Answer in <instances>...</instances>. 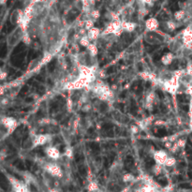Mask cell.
<instances>
[{
	"label": "cell",
	"mask_w": 192,
	"mask_h": 192,
	"mask_svg": "<svg viewBox=\"0 0 192 192\" xmlns=\"http://www.w3.org/2000/svg\"><path fill=\"white\" fill-rule=\"evenodd\" d=\"M91 83H93V82L89 79L78 77L76 80L69 82L65 85V88L66 89H82V88L88 87Z\"/></svg>",
	"instance_id": "6da1fadb"
},
{
	"label": "cell",
	"mask_w": 192,
	"mask_h": 192,
	"mask_svg": "<svg viewBox=\"0 0 192 192\" xmlns=\"http://www.w3.org/2000/svg\"><path fill=\"white\" fill-rule=\"evenodd\" d=\"M123 32L122 29V22L120 21H114V22H112L106 29L101 33L102 36H106V35H114L115 37H119Z\"/></svg>",
	"instance_id": "7a4b0ae2"
},
{
	"label": "cell",
	"mask_w": 192,
	"mask_h": 192,
	"mask_svg": "<svg viewBox=\"0 0 192 192\" xmlns=\"http://www.w3.org/2000/svg\"><path fill=\"white\" fill-rule=\"evenodd\" d=\"M0 122L4 126V127L7 130L8 133H12L18 126V122L14 117L10 116H3L0 118Z\"/></svg>",
	"instance_id": "3957f363"
},
{
	"label": "cell",
	"mask_w": 192,
	"mask_h": 192,
	"mask_svg": "<svg viewBox=\"0 0 192 192\" xmlns=\"http://www.w3.org/2000/svg\"><path fill=\"white\" fill-rule=\"evenodd\" d=\"M44 170L51 176L55 178H62L63 177V170L59 165L56 163H47L44 166Z\"/></svg>",
	"instance_id": "277c9868"
},
{
	"label": "cell",
	"mask_w": 192,
	"mask_h": 192,
	"mask_svg": "<svg viewBox=\"0 0 192 192\" xmlns=\"http://www.w3.org/2000/svg\"><path fill=\"white\" fill-rule=\"evenodd\" d=\"M52 137L49 134H37L32 140V147H38L46 144L51 141Z\"/></svg>",
	"instance_id": "5b68a950"
},
{
	"label": "cell",
	"mask_w": 192,
	"mask_h": 192,
	"mask_svg": "<svg viewBox=\"0 0 192 192\" xmlns=\"http://www.w3.org/2000/svg\"><path fill=\"white\" fill-rule=\"evenodd\" d=\"M45 153L47 155V157L53 160H57L61 158V152L58 150V149L54 146H49L46 148Z\"/></svg>",
	"instance_id": "8992f818"
},
{
	"label": "cell",
	"mask_w": 192,
	"mask_h": 192,
	"mask_svg": "<svg viewBox=\"0 0 192 192\" xmlns=\"http://www.w3.org/2000/svg\"><path fill=\"white\" fill-rule=\"evenodd\" d=\"M153 158H154V160H155L156 163L164 166V163H165V161L168 158V154L164 150H158L154 153Z\"/></svg>",
	"instance_id": "52a82bcc"
},
{
	"label": "cell",
	"mask_w": 192,
	"mask_h": 192,
	"mask_svg": "<svg viewBox=\"0 0 192 192\" xmlns=\"http://www.w3.org/2000/svg\"><path fill=\"white\" fill-rule=\"evenodd\" d=\"M182 39L184 44L190 48L192 46V28L190 27H186L184 31H183V36H182Z\"/></svg>",
	"instance_id": "ba28073f"
},
{
	"label": "cell",
	"mask_w": 192,
	"mask_h": 192,
	"mask_svg": "<svg viewBox=\"0 0 192 192\" xmlns=\"http://www.w3.org/2000/svg\"><path fill=\"white\" fill-rule=\"evenodd\" d=\"M145 27L149 32H154L159 27V23L156 18H149L145 22Z\"/></svg>",
	"instance_id": "9c48e42d"
},
{
	"label": "cell",
	"mask_w": 192,
	"mask_h": 192,
	"mask_svg": "<svg viewBox=\"0 0 192 192\" xmlns=\"http://www.w3.org/2000/svg\"><path fill=\"white\" fill-rule=\"evenodd\" d=\"M24 16V12L20 10H15L10 15V23L13 25H19Z\"/></svg>",
	"instance_id": "30bf717a"
},
{
	"label": "cell",
	"mask_w": 192,
	"mask_h": 192,
	"mask_svg": "<svg viewBox=\"0 0 192 192\" xmlns=\"http://www.w3.org/2000/svg\"><path fill=\"white\" fill-rule=\"evenodd\" d=\"M86 35H87V37L89 38V39H90L91 41H94V40L98 39V38L101 36V31H100L99 28L94 26L93 28L87 30V34H86Z\"/></svg>",
	"instance_id": "8fae6325"
},
{
	"label": "cell",
	"mask_w": 192,
	"mask_h": 192,
	"mask_svg": "<svg viewBox=\"0 0 192 192\" xmlns=\"http://www.w3.org/2000/svg\"><path fill=\"white\" fill-rule=\"evenodd\" d=\"M174 55L173 53H170V52L165 54L160 58V62H161V64H162L163 66H169V65H170V64L174 62Z\"/></svg>",
	"instance_id": "7c38bea8"
},
{
	"label": "cell",
	"mask_w": 192,
	"mask_h": 192,
	"mask_svg": "<svg viewBox=\"0 0 192 192\" xmlns=\"http://www.w3.org/2000/svg\"><path fill=\"white\" fill-rule=\"evenodd\" d=\"M137 27V25L133 22H129V21H125V22H122V29L123 31L131 33L133 32Z\"/></svg>",
	"instance_id": "4fadbf2b"
},
{
	"label": "cell",
	"mask_w": 192,
	"mask_h": 192,
	"mask_svg": "<svg viewBox=\"0 0 192 192\" xmlns=\"http://www.w3.org/2000/svg\"><path fill=\"white\" fill-rule=\"evenodd\" d=\"M156 99V96H155V93L154 92H151L149 93L146 97V99H145V106L146 108L149 109V108H152L153 107V104H154V101Z\"/></svg>",
	"instance_id": "5bb4252c"
},
{
	"label": "cell",
	"mask_w": 192,
	"mask_h": 192,
	"mask_svg": "<svg viewBox=\"0 0 192 192\" xmlns=\"http://www.w3.org/2000/svg\"><path fill=\"white\" fill-rule=\"evenodd\" d=\"M86 51L88 52V54H89V55L91 56V57H95V56H97L98 55V47H97V44H95V43H91L86 47Z\"/></svg>",
	"instance_id": "9a60e30c"
},
{
	"label": "cell",
	"mask_w": 192,
	"mask_h": 192,
	"mask_svg": "<svg viewBox=\"0 0 192 192\" xmlns=\"http://www.w3.org/2000/svg\"><path fill=\"white\" fill-rule=\"evenodd\" d=\"M141 77L145 81H151V82L157 81V76L152 72H142Z\"/></svg>",
	"instance_id": "2e32d148"
},
{
	"label": "cell",
	"mask_w": 192,
	"mask_h": 192,
	"mask_svg": "<svg viewBox=\"0 0 192 192\" xmlns=\"http://www.w3.org/2000/svg\"><path fill=\"white\" fill-rule=\"evenodd\" d=\"M122 181L126 184H129V183H133L135 181V176L130 174V173H126L123 176H122Z\"/></svg>",
	"instance_id": "e0dca14e"
},
{
	"label": "cell",
	"mask_w": 192,
	"mask_h": 192,
	"mask_svg": "<svg viewBox=\"0 0 192 192\" xmlns=\"http://www.w3.org/2000/svg\"><path fill=\"white\" fill-rule=\"evenodd\" d=\"M79 43L81 46L82 47H85L86 48L90 43H91V40L89 39V38L87 37V35H84V36H82L79 39Z\"/></svg>",
	"instance_id": "ac0fdd59"
},
{
	"label": "cell",
	"mask_w": 192,
	"mask_h": 192,
	"mask_svg": "<svg viewBox=\"0 0 192 192\" xmlns=\"http://www.w3.org/2000/svg\"><path fill=\"white\" fill-rule=\"evenodd\" d=\"M87 190L89 192H98L99 190L98 184L96 181H91L87 186Z\"/></svg>",
	"instance_id": "d6986e66"
},
{
	"label": "cell",
	"mask_w": 192,
	"mask_h": 192,
	"mask_svg": "<svg viewBox=\"0 0 192 192\" xmlns=\"http://www.w3.org/2000/svg\"><path fill=\"white\" fill-rule=\"evenodd\" d=\"M175 164H176V159H175V158L170 157V156H168L167 159H166V161H165V163H164V166H166V167H174Z\"/></svg>",
	"instance_id": "ffe728a7"
},
{
	"label": "cell",
	"mask_w": 192,
	"mask_h": 192,
	"mask_svg": "<svg viewBox=\"0 0 192 192\" xmlns=\"http://www.w3.org/2000/svg\"><path fill=\"white\" fill-rule=\"evenodd\" d=\"M162 170H163V169H162V165L156 163V164L152 167V173H153L155 175L158 176V175L162 173Z\"/></svg>",
	"instance_id": "44dd1931"
},
{
	"label": "cell",
	"mask_w": 192,
	"mask_h": 192,
	"mask_svg": "<svg viewBox=\"0 0 192 192\" xmlns=\"http://www.w3.org/2000/svg\"><path fill=\"white\" fill-rule=\"evenodd\" d=\"M22 41L26 45H30L31 44L32 39H31V37H30V35L28 34L27 31L24 32V35H23V38H22Z\"/></svg>",
	"instance_id": "7402d4cb"
},
{
	"label": "cell",
	"mask_w": 192,
	"mask_h": 192,
	"mask_svg": "<svg viewBox=\"0 0 192 192\" xmlns=\"http://www.w3.org/2000/svg\"><path fill=\"white\" fill-rule=\"evenodd\" d=\"M95 26V24H94V20L92 19H89V20H86L84 22V28L86 29V30H89L91 28H93Z\"/></svg>",
	"instance_id": "603a6c76"
},
{
	"label": "cell",
	"mask_w": 192,
	"mask_h": 192,
	"mask_svg": "<svg viewBox=\"0 0 192 192\" xmlns=\"http://www.w3.org/2000/svg\"><path fill=\"white\" fill-rule=\"evenodd\" d=\"M166 27H167L170 31H174V30L176 29L177 25L174 22V21H168V22H166Z\"/></svg>",
	"instance_id": "cb8c5ba5"
},
{
	"label": "cell",
	"mask_w": 192,
	"mask_h": 192,
	"mask_svg": "<svg viewBox=\"0 0 192 192\" xmlns=\"http://www.w3.org/2000/svg\"><path fill=\"white\" fill-rule=\"evenodd\" d=\"M184 17H185V12L183 10H177V11H175V13H174V19L176 21H181V20L184 19Z\"/></svg>",
	"instance_id": "d4e9b609"
},
{
	"label": "cell",
	"mask_w": 192,
	"mask_h": 192,
	"mask_svg": "<svg viewBox=\"0 0 192 192\" xmlns=\"http://www.w3.org/2000/svg\"><path fill=\"white\" fill-rule=\"evenodd\" d=\"M89 13H90V17L92 18V20H97L100 16V13H99L98 10H92Z\"/></svg>",
	"instance_id": "484cf974"
},
{
	"label": "cell",
	"mask_w": 192,
	"mask_h": 192,
	"mask_svg": "<svg viewBox=\"0 0 192 192\" xmlns=\"http://www.w3.org/2000/svg\"><path fill=\"white\" fill-rule=\"evenodd\" d=\"M65 155L67 158H72V156H73V149L72 148H70V147H69V148H67L66 150H65Z\"/></svg>",
	"instance_id": "4316f807"
},
{
	"label": "cell",
	"mask_w": 192,
	"mask_h": 192,
	"mask_svg": "<svg viewBox=\"0 0 192 192\" xmlns=\"http://www.w3.org/2000/svg\"><path fill=\"white\" fill-rule=\"evenodd\" d=\"M130 130H131V133H133V134H138V133L140 132L141 129H140V126H131Z\"/></svg>",
	"instance_id": "83f0119b"
},
{
	"label": "cell",
	"mask_w": 192,
	"mask_h": 192,
	"mask_svg": "<svg viewBox=\"0 0 192 192\" xmlns=\"http://www.w3.org/2000/svg\"><path fill=\"white\" fill-rule=\"evenodd\" d=\"M8 77V72L5 71L4 70L0 69V81H3Z\"/></svg>",
	"instance_id": "f1b7e54d"
},
{
	"label": "cell",
	"mask_w": 192,
	"mask_h": 192,
	"mask_svg": "<svg viewBox=\"0 0 192 192\" xmlns=\"http://www.w3.org/2000/svg\"><path fill=\"white\" fill-rule=\"evenodd\" d=\"M90 108H91V106L89 105V103H83V106L82 107V112H88L89 110H90Z\"/></svg>",
	"instance_id": "f546056e"
},
{
	"label": "cell",
	"mask_w": 192,
	"mask_h": 192,
	"mask_svg": "<svg viewBox=\"0 0 192 192\" xmlns=\"http://www.w3.org/2000/svg\"><path fill=\"white\" fill-rule=\"evenodd\" d=\"M175 143L177 144V146L179 148H184L186 145V141L185 140H177V142Z\"/></svg>",
	"instance_id": "4dcf8cb0"
},
{
	"label": "cell",
	"mask_w": 192,
	"mask_h": 192,
	"mask_svg": "<svg viewBox=\"0 0 192 192\" xmlns=\"http://www.w3.org/2000/svg\"><path fill=\"white\" fill-rule=\"evenodd\" d=\"M10 103V99L8 98H3L1 100H0V105L1 106H7Z\"/></svg>",
	"instance_id": "1f68e13d"
},
{
	"label": "cell",
	"mask_w": 192,
	"mask_h": 192,
	"mask_svg": "<svg viewBox=\"0 0 192 192\" xmlns=\"http://www.w3.org/2000/svg\"><path fill=\"white\" fill-rule=\"evenodd\" d=\"M186 93L187 95H189V96L192 98V84H189V85H188L187 88H186Z\"/></svg>",
	"instance_id": "d6a6232c"
},
{
	"label": "cell",
	"mask_w": 192,
	"mask_h": 192,
	"mask_svg": "<svg viewBox=\"0 0 192 192\" xmlns=\"http://www.w3.org/2000/svg\"><path fill=\"white\" fill-rule=\"evenodd\" d=\"M177 192H192L191 189H186V188H182V189H179Z\"/></svg>",
	"instance_id": "836d02e7"
},
{
	"label": "cell",
	"mask_w": 192,
	"mask_h": 192,
	"mask_svg": "<svg viewBox=\"0 0 192 192\" xmlns=\"http://www.w3.org/2000/svg\"><path fill=\"white\" fill-rule=\"evenodd\" d=\"M48 192H59V190H58V188L54 187V188H49L48 189Z\"/></svg>",
	"instance_id": "e575fe53"
},
{
	"label": "cell",
	"mask_w": 192,
	"mask_h": 192,
	"mask_svg": "<svg viewBox=\"0 0 192 192\" xmlns=\"http://www.w3.org/2000/svg\"><path fill=\"white\" fill-rule=\"evenodd\" d=\"M8 0H0V5H5Z\"/></svg>",
	"instance_id": "d590c367"
}]
</instances>
